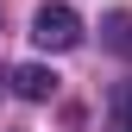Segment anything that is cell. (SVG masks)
Listing matches in <instances>:
<instances>
[{"label":"cell","instance_id":"6da1fadb","mask_svg":"<svg viewBox=\"0 0 132 132\" xmlns=\"http://www.w3.org/2000/svg\"><path fill=\"white\" fill-rule=\"evenodd\" d=\"M31 44L38 51H76L82 44V19H76V6H38L31 13Z\"/></svg>","mask_w":132,"mask_h":132},{"label":"cell","instance_id":"3957f363","mask_svg":"<svg viewBox=\"0 0 132 132\" xmlns=\"http://www.w3.org/2000/svg\"><path fill=\"white\" fill-rule=\"evenodd\" d=\"M107 44H113V51H120V57H132V13H107Z\"/></svg>","mask_w":132,"mask_h":132},{"label":"cell","instance_id":"7a4b0ae2","mask_svg":"<svg viewBox=\"0 0 132 132\" xmlns=\"http://www.w3.org/2000/svg\"><path fill=\"white\" fill-rule=\"evenodd\" d=\"M13 88H19V101H51V94H57V76L44 69V63H25V69H13Z\"/></svg>","mask_w":132,"mask_h":132},{"label":"cell","instance_id":"277c9868","mask_svg":"<svg viewBox=\"0 0 132 132\" xmlns=\"http://www.w3.org/2000/svg\"><path fill=\"white\" fill-rule=\"evenodd\" d=\"M113 132H132V82L113 88Z\"/></svg>","mask_w":132,"mask_h":132}]
</instances>
